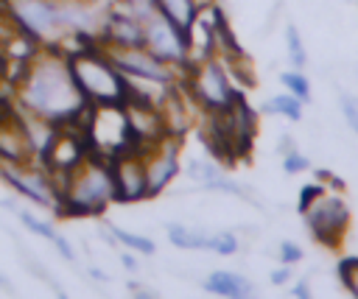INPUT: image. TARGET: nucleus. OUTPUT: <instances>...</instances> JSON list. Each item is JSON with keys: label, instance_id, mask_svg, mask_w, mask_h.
Returning <instances> with one entry per match:
<instances>
[{"label": "nucleus", "instance_id": "f257e3e1", "mask_svg": "<svg viewBox=\"0 0 358 299\" xmlns=\"http://www.w3.org/2000/svg\"><path fill=\"white\" fill-rule=\"evenodd\" d=\"M11 101L17 109L36 115L53 126H81L92 103L81 92L62 48L36 50L11 78Z\"/></svg>", "mask_w": 358, "mask_h": 299}, {"label": "nucleus", "instance_id": "f03ea898", "mask_svg": "<svg viewBox=\"0 0 358 299\" xmlns=\"http://www.w3.org/2000/svg\"><path fill=\"white\" fill-rule=\"evenodd\" d=\"M115 201L112 165L101 154H90L78 168L59 179V207L64 218H92L101 215Z\"/></svg>", "mask_w": 358, "mask_h": 299}, {"label": "nucleus", "instance_id": "7ed1b4c3", "mask_svg": "<svg viewBox=\"0 0 358 299\" xmlns=\"http://www.w3.org/2000/svg\"><path fill=\"white\" fill-rule=\"evenodd\" d=\"M70 70L92 106H112L129 101V78L115 67L101 42H84L64 50Z\"/></svg>", "mask_w": 358, "mask_h": 299}, {"label": "nucleus", "instance_id": "20e7f679", "mask_svg": "<svg viewBox=\"0 0 358 299\" xmlns=\"http://www.w3.org/2000/svg\"><path fill=\"white\" fill-rule=\"evenodd\" d=\"M185 75L187 95L204 112H221L241 95L229 81V61L224 56H207L201 61H193Z\"/></svg>", "mask_w": 358, "mask_h": 299}, {"label": "nucleus", "instance_id": "39448f33", "mask_svg": "<svg viewBox=\"0 0 358 299\" xmlns=\"http://www.w3.org/2000/svg\"><path fill=\"white\" fill-rule=\"evenodd\" d=\"M0 179L22 198L50 207H59V182L56 176L36 159L31 162H0Z\"/></svg>", "mask_w": 358, "mask_h": 299}, {"label": "nucleus", "instance_id": "423d86ee", "mask_svg": "<svg viewBox=\"0 0 358 299\" xmlns=\"http://www.w3.org/2000/svg\"><path fill=\"white\" fill-rule=\"evenodd\" d=\"M143 45L168 67L173 70H187L190 67V45H187V34L173 25L159 8L143 20Z\"/></svg>", "mask_w": 358, "mask_h": 299}, {"label": "nucleus", "instance_id": "0eeeda50", "mask_svg": "<svg viewBox=\"0 0 358 299\" xmlns=\"http://www.w3.org/2000/svg\"><path fill=\"white\" fill-rule=\"evenodd\" d=\"M302 215L308 221L310 235L322 246H330V249H336L341 243V238H344V232L350 226V207L336 193H322Z\"/></svg>", "mask_w": 358, "mask_h": 299}, {"label": "nucleus", "instance_id": "6e6552de", "mask_svg": "<svg viewBox=\"0 0 358 299\" xmlns=\"http://www.w3.org/2000/svg\"><path fill=\"white\" fill-rule=\"evenodd\" d=\"M145 165V182H148V198L168 190V184L179 176L182 168V134H165L159 143L143 151Z\"/></svg>", "mask_w": 358, "mask_h": 299}, {"label": "nucleus", "instance_id": "1a4fd4ad", "mask_svg": "<svg viewBox=\"0 0 358 299\" xmlns=\"http://www.w3.org/2000/svg\"><path fill=\"white\" fill-rule=\"evenodd\" d=\"M109 53V59L115 61V67L131 78V81H151V84H176L179 70L168 67L165 61H159L145 45H134V48H103Z\"/></svg>", "mask_w": 358, "mask_h": 299}, {"label": "nucleus", "instance_id": "9d476101", "mask_svg": "<svg viewBox=\"0 0 358 299\" xmlns=\"http://www.w3.org/2000/svg\"><path fill=\"white\" fill-rule=\"evenodd\" d=\"M109 165H112V179H115V201L131 204V201L148 198V182H145V165H143L140 148L109 156Z\"/></svg>", "mask_w": 358, "mask_h": 299}, {"label": "nucleus", "instance_id": "9b49d317", "mask_svg": "<svg viewBox=\"0 0 358 299\" xmlns=\"http://www.w3.org/2000/svg\"><path fill=\"white\" fill-rule=\"evenodd\" d=\"M143 20H137L131 11H126L123 6H112L103 17V25H101V34H98V42L103 48H134V45H143Z\"/></svg>", "mask_w": 358, "mask_h": 299}, {"label": "nucleus", "instance_id": "f8f14e48", "mask_svg": "<svg viewBox=\"0 0 358 299\" xmlns=\"http://www.w3.org/2000/svg\"><path fill=\"white\" fill-rule=\"evenodd\" d=\"M185 173L204 190H221V193H232V196H246V190L238 187L232 179H227L224 170L210 159H190L185 165Z\"/></svg>", "mask_w": 358, "mask_h": 299}, {"label": "nucleus", "instance_id": "ddd939ff", "mask_svg": "<svg viewBox=\"0 0 358 299\" xmlns=\"http://www.w3.org/2000/svg\"><path fill=\"white\" fill-rule=\"evenodd\" d=\"M204 291L207 293H215V296H249L255 291V285L243 274H235V271H213L204 279Z\"/></svg>", "mask_w": 358, "mask_h": 299}, {"label": "nucleus", "instance_id": "4468645a", "mask_svg": "<svg viewBox=\"0 0 358 299\" xmlns=\"http://www.w3.org/2000/svg\"><path fill=\"white\" fill-rule=\"evenodd\" d=\"M20 215V221H22V226L25 229H31L34 235H39V238H45V240H50L56 249H59V254L64 257V260H76V251H73V246H70V240L64 238V235H59L48 221H42V218H36L34 212H28V210H22V212H17Z\"/></svg>", "mask_w": 358, "mask_h": 299}, {"label": "nucleus", "instance_id": "2eb2a0df", "mask_svg": "<svg viewBox=\"0 0 358 299\" xmlns=\"http://www.w3.org/2000/svg\"><path fill=\"white\" fill-rule=\"evenodd\" d=\"M157 8H159L173 25H179L185 34H187V28L199 20V14L204 11V6H201L199 0H157Z\"/></svg>", "mask_w": 358, "mask_h": 299}, {"label": "nucleus", "instance_id": "dca6fc26", "mask_svg": "<svg viewBox=\"0 0 358 299\" xmlns=\"http://www.w3.org/2000/svg\"><path fill=\"white\" fill-rule=\"evenodd\" d=\"M165 229H168V240H171L176 249H185V251L207 249V251H210V238H213V232L196 229V226H185V224H168Z\"/></svg>", "mask_w": 358, "mask_h": 299}, {"label": "nucleus", "instance_id": "f3484780", "mask_svg": "<svg viewBox=\"0 0 358 299\" xmlns=\"http://www.w3.org/2000/svg\"><path fill=\"white\" fill-rule=\"evenodd\" d=\"M263 112L266 115H280V117H288V120H302V101L296 95H291V92L271 95L263 103Z\"/></svg>", "mask_w": 358, "mask_h": 299}, {"label": "nucleus", "instance_id": "a211bd4d", "mask_svg": "<svg viewBox=\"0 0 358 299\" xmlns=\"http://www.w3.org/2000/svg\"><path fill=\"white\" fill-rule=\"evenodd\" d=\"M112 229V240H117L120 246H126V249H131V251H140V254H154L157 251V243L151 240V238H145V235H137V232H129V229H123V226H109Z\"/></svg>", "mask_w": 358, "mask_h": 299}, {"label": "nucleus", "instance_id": "6ab92c4d", "mask_svg": "<svg viewBox=\"0 0 358 299\" xmlns=\"http://www.w3.org/2000/svg\"><path fill=\"white\" fill-rule=\"evenodd\" d=\"M280 81H282V87H285L291 95H296L302 103H308V101H310V81L305 78V73L291 70V73H282V75H280Z\"/></svg>", "mask_w": 358, "mask_h": 299}, {"label": "nucleus", "instance_id": "aec40b11", "mask_svg": "<svg viewBox=\"0 0 358 299\" xmlns=\"http://www.w3.org/2000/svg\"><path fill=\"white\" fill-rule=\"evenodd\" d=\"M285 42H288V59L291 64L299 70L308 64V53H305V45H302V36H299V28L296 25H288L285 28Z\"/></svg>", "mask_w": 358, "mask_h": 299}, {"label": "nucleus", "instance_id": "412c9836", "mask_svg": "<svg viewBox=\"0 0 358 299\" xmlns=\"http://www.w3.org/2000/svg\"><path fill=\"white\" fill-rule=\"evenodd\" d=\"M338 279L341 285L358 299V257H344L338 263Z\"/></svg>", "mask_w": 358, "mask_h": 299}, {"label": "nucleus", "instance_id": "4be33fe9", "mask_svg": "<svg viewBox=\"0 0 358 299\" xmlns=\"http://www.w3.org/2000/svg\"><path fill=\"white\" fill-rule=\"evenodd\" d=\"M210 251H215V254H235V251H238V238H235V232H229V229L213 232V238H210Z\"/></svg>", "mask_w": 358, "mask_h": 299}, {"label": "nucleus", "instance_id": "5701e85b", "mask_svg": "<svg viewBox=\"0 0 358 299\" xmlns=\"http://www.w3.org/2000/svg\"><path fill=\"white\" fill-rule=\"evenodd\" d=\"M338 101H341V112H344V120H347V126H350V129L358 134V101H355L350 92H344Z\"/></svg>", "mask_w": 358, "mask_h": 299}, {"label": "nucleus", "instance_id": "b1692460", "mask_svg": "<svg viewBox=\"0 0 358 299\" xmlns=\"http://www.w3.org/2000/svg\"><path fill=\"white\" fill-rule=\"evenodd\" d=\"M282 170L285 173H302V170H308V156L299 154L296 148L288 151V154H282Z\"/></svg>", "mask_w": 358, "mask_h": 299}, {"label": "nucleus", "instance_id": "393cba45", "mask_svg": "<svg viewBox=\"0 0 358 299\" xmlns=\"http://www.w3.org/2000/svg\"><path fill=\"white\" fill-rule=\"evenodd\" d=\"M302 246L299 243H294V240H282L280 243V260L285 263V265H294V263H299L302 260Z\"/></svg>", "mask_w": 358, "mask_h": 299}, {"label": "nucleus", "instance_id": "a878e982", "mask_svg": "<svg viewBox=\"0 0 358 299\" xmlns=\"http://www.w3.org/2000/svg\"><path fill=\"white\" fill-rule=\"evenodd\" d=\"M322 193H324V187H322V184H305V187H302V193H299V212H305V210H308V207H310Z\"/></svg>", "mask_w": 358, "mask_h": 299}, {"label": "nucleus", "instance_id": "bb28decb", "mask_svg": "<svg viewBox=\"0 0 358 299\" xmlns=\"http://www.w3.org/2000/svg\"><path fill=\"white\" fill-rule=\"evenodd\" d=\"M291 279V268L282 263V268H277V271H271V285H285Z\"/></svg>", "mask_w": 358, "mask_h": 299}, {"label": "nucleus", "instance_id": "cd10ccee", "mask_svg": "<svg viewBox=\"0 0 358 299\" xmlns=\"http://www.w3.org/2000/svg\"><path fill=\"white\" fill-rule=\"evenodd\" d=\"M120 263H123V268L126 271H137V260H134V254H129V251H120Z\"/></svg>", "mask_w": 358, "mask_h": 299}, {"label": "nucleus", "instance_id": "c85d7f7f", "mask_svg": "<svg viewBox=\"0 0 358 299\" xmlns=\"http://www.w3.org/2000/svg\"><path fill=\"white\" fill-rule=\"evenodd\" d=\"M294 296H302V299L310 296V282H308V279H299V282L294 285Z\"/></svg>", "mask_w": 358, "mask_h": 299}, {"label": "nucleus", "instance_id": "c756f323", "mask_svg": "<svg viewBox=\"0 0 358 299\" xmlns=\"http://www.w3.org/2000/svg\"><path fill=\"white\" fill-rule=\"evenodd\" d=\"M87 274H90L95 282H101V285H106V282H109V277H106L101 268H87Z\"/></svg>", "mask_w": 358, "mask_h": 299}, {"label": "nucleus", "instance_id": "7c9ffc66", "mask_svg": "<svg viewBox=\"0 0 358 299\" xmlns=\"http://www.w3.org/2000/svg\"><path fill=\"white\" fill-rule=\"evenodd\" d=\"M277 148H280V154H288V151H294V143H291V137H288V134H282Z\"/></svg>", "mask_w": 358, "mask_h": 299}, {"label": "nucleus", "instance_id": "2f4dec72", "mask_svg": "<svg viewBox=\"0 0 358 299\" xmlns=\"http://www.w3.org/2000/svg\"><path fill=\"white\" fill-rule=\"evenodd\" d=\"M3 81H6V56L0 50V87H3Z\"/></svg>", "mask_w": 358, "mask_h": 299}, {"label": "nucleus", "instance_id": "473e14b6", "mask_svg": "<svg viewBox=\"0 0 358 299\" xmlns=\"http://www.w3.org/2000/svg\"><path fill=\"white\" fill-rule=\"evenodd\" d=\"M0 288H6V291H11V288H14V285H11V282H8V279H6V277H0Z\"/></svg>", "mask_w": 358, "mask_h": 299}, {"label": "nucleus", "instance_id": "72a5a7b5", "mask_svg": "<svg viewBox=\"0 0 358 299\" xmlns=\"http://www.w3.org/2000/svg\"><path fill=\"white\" fill-rule=\"evenodd\" d=\"M8 112V101H0V117Z\"/></svg>", "mask_w": 358, "mask_h": 299}, {"label": "nucleus", "instance_id": "f704fd0d", "mask_svg": "<svg viewBox=\"0 0 358 299\" xmlns=\"http://www.w3.org/2000/svg\"><path fill=\"white\" fill-rule=\"evenodd\" d=\"M199 3H201V6L207 8V6H210V3H215V0H199Z\"/></svg>", "mask_w": 358, "mask_h": 299}]
</instances>
